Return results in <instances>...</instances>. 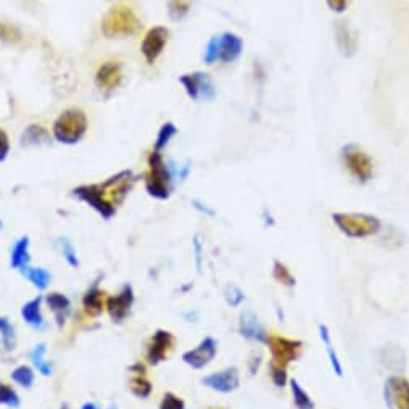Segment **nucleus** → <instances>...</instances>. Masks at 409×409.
<instances>
[{
	"label": "nucleus",
	"mask_w": 409,
	"mask_h": 409,
	"mask_svg": "<svg viewBox=\"0 0 409 409\" xmlns=\"http://www.w3.org/2000/svg\"><path fill=\"white\" fill-rule=\"evenodd\" d=\"M320 337H321V340L324 342V345H326V350H327L329 359H330V366H332V369H334L335 374L339 376V377H342V376H344V368H342L340 359H339V356H337V353L334 350L332 340H330V330H329V327L326 326V324H321V326H320Z\"/></svg>",
	"instance_id": "30"
},
{
	"label": "nucleus",
	"mask_w": 409,
	"mask_h": 409,
	"mask_svg": "<svg viewBox=\"0 0 409 409\" xmlns=\"http://www.w3.org/2000/svg\"><path fill=\"white\" fill-rule=\"evenodd\" d=\"M10 155V139L9 134L0 128V163L9 158Z\"/></svg>",
	"instance_id": "43"
},
{
	"label": "nucleus",
	"mask_w": 409,
	"mask_h": 409,
	"mask_svg": "<svg viewBox=\"0 0 409 409\" xmlns=\"http://www.w3.org/2000/svg\"><path fill=\"white\" fill-rule=\"evenodd\" d=\"M245 292L240 290L236 285H227L224 290V300L226 303L231 306V308H239L240 305L245 302Z\"/></svg>",
	"instance_id": "39"
},
{
	"label": "nucleus",
	"mask_w": 409,
	"mask_h": 409,
	"mask_svg": "<svg viewBox=\"0 0 409 409\" xmlns=\"http://www.w3.org/2000/svg\"><path fill=\"white\" fill-rule=\"evenodd\" d=\"M89 131L87 115L81 108H68L60 113L52 126V136L58 143L75 146L80 143Z\"/></svg>",
	"instance_id": "3"
},
{
	"label": "nucleus",
	"mask_w": 409,
	"mask_h": 409,
	"mask_svg": "<svg viewBox=\"0 0 409 409\" xmlns=\"http://www.w3.org/2000/svg\"><path fill=\"white\" fill-rule=\"evenodd\" d=\"M290 390H292V398L293 405L297 409H315V401L310 396V393L300 385L297 378H290Z\"/></svg>",
	"instance_id": "31"
},
{
	"label": "nucleus",
	"mask_w": 409,
	"mask_h": 409,
	"mask_svg": "<svg viewBox=\"0 0 409 409\" xmlns=\"http://www.w3.org/2000/svg\"><path fill=\"white\" fill-rule=\"evenodd\" d=\"M332 221L342 234L351 239L376 236L382 229L381 219L366 213H334Z\"/></svg>",
	"instance_id": "4"
},
{
	"label": "nucleus",
	"mask_w": 409,
	"mask_h": 409,
	"mask_svg": "<svg viewBox=\"0 0 409 409\" xmlns=\"http://www.w3.org/2000/svg\"><path fill=\"white\" fill-rule=\"evenodd\" d=\"M137 182V176L131 170H123L116 173L115 176H110L104 182H99L100 190L104 197L110 202L113 207L119 208L124 203L126 198L131 194Z\"/></svg>",
	"instance_id": "7"
},
{
	"label": "nucleus",
	"mask_w": 409,
	"mask_h": 409,
	"mask_svg": "<svg viewBox=\"0 0 409 409\" xmlns=\"http://www.w3.org/2000/svg\"><path fill=\"white\" fill-rule=\"evenodd\" d=\"M10 378H11V382L18 385V387L29 390V388H33V385L36 382V369L29 364H20L11 371Z\"/></svg>",
	"instance_id": "27"
},
{
	"label": "nucleus",
	"mask_w": 409,
	"mask_h": 409,
	"mask_svg": "<svg viewBox=\"0 0 409 409\" xmlns=\"http://www.w3.org/2000/svg\"><path fill=\"white\" fill-rule=\"evenodd\" d=\"M44 305L50 311L55 326L58 329H63L66 321L73 315V302H71V298L62 292H49L44 295Z\"/></svg>",
	"instance_id": "18"
},
{
	"label": "nucleus",
	"mask_w": 409,
	"mask_h": 409,
	"mask_svg": "<svg viewBox=\"0 0 409 409\" xmlns=\"http://www.w3.org/2000/svg\"><path fill=\"white\" fill-rule=\"evenodd\" d=\"M244 52V40L240 36L234 33H224L216 36L208 42L207 49L203 53V62L207 65L214 63H234L242 55Z\"/></svg>",
	"instance_id": "5"
},
{
	"label": "nucleus",
	"mask_w": 409,
	"mask_h": 409,
	"mask_svg": "<svg viewBox=\"0 0 409 409\" xmlns=\"http://www.w3.org/2000/svg\"><path fill=\"white\" fill-rule=\"evenodd\" d=\"M58 409H70V405H68V403H63V405L60 406Z\"/></svg>",
	"instance_id": "51"
},
{
	"label": "nucleus",
	"mask_w": 409,
	"mask_h": 409,
	"mask_svg": "<svg viewBox=\"0 0 409 409\" xmlns=\"http://www.w3.org/2000/svg\"><path fill=\"white\" fill-rule=\"evenodd\" d=\"M273 276H274V279L284 287L293 288L295 285H297V279H295L292 271L287 268V264H284L279 260H276L273 264Z\"/></svg>",
	"instance_id": "35"
},
{
	"label": "nucleus",
	"mask_w": 409,
	"mask_h": 409,
	"mask_svg": "<svg viewBox=\"0 0 409 409\" xmlns=\"http://www.w3.org/2000/svg\"><path fill=\"white\" fill-rule=\"evenodd\" d=\"M383 400L388 409H409V381L400 374L390 376L383 385Z\"/></svg>",
	"instance_id": "14"
},
{
	"label": "nucleus",
	"mask_w": 409,
	"mask_h": 409,
	"mask_svg": "<svg viewBox=\"0 0 409 409\" xmlns=\"http://www.w3.org/2000/svg\"><path fill=\"white\" fill-rule=\"evenodd\" d=\"M212 409H224V408H212Z\"/></svg>",
	"instance_id": "53"
},
{
	"label": "nucleus",
	"mask_w": 409,
	"mask_h": 409,
	"mask_svg": "<svg viewBox=\"0 0 409 409\" xmlns=\"http://www.w3.org/2000/svg\"><path fill=\"white\" fill-rule=\"evenodd\" d=\"M261 354L260 353H253L251 354V358L249 359V371L251 376L258 374V371H260V366H261Z\"/></svg>",
	"instance_id": "45"
},
{
	"label": "nucleus",
	"mask_w": 409,
	"mask_h": 409,
	"mask_svg": "<svg viewBox=\"0 0 409 409\" xmlns=\"http://www.w3.org/2000/svg\"><path fill=\"white\" fill-rule=\"evenodd\" d=\"M38 292H45L52 284V273L42 266H28L21 273Z\"/></svg>",
	"instance_id": "26"
},
{
	"label": "nucleus",
	"mask_w": 409,
	"mask_h": 409,
	"mask_svg": "<svg viewBox=\"0 0 409 409\" xmlns=\"http://www.w3.org/2000/svg\"><path fill=\"white\" fill-rule=\"evenodd\" d=\"M129 372L132 376H147V366L141 361H136L129 366Z\"/></svg>",
	"instance_id": "46"
},
{
	"label": "nucleus",
	"mask_w": 409,
	"mask_h": 409,
	"mask_svg": "<svg viewBox=\"0 0 409 409\" xmlns=\"http://www.w3.org/2000/svg\"><path fill=\"white\" fill-rule=\"evenodd\" d=\"M176 345V337L166 329H156L147 344L146 359L150 366H158L168 359Z\"/></svg>",
	"instance_id": "11"
},
{
	"label": "nucleus",
	"mask_w": 409,
	"mask_h": 409,
	"mask_svg": "<svg viewBox=\"0 0 409 409\" xmlns=\"http://www.w3.org/2000/svg\"><path fill=\"white\" fill-rule=\"evenodd\" d=\"M28 266H31V239L21 236L10 249V268L23 273Z\"/></svg>",
	"instance_id": "23"
},
{
	"label": "nucleus",
	"mask_w": 409,
	"mask_h": 409,
	"mask_svg": "<svg viewBox=\"0 0 409 409\" xmlns=\"http://www.w3.org/2000/svg\"><path fill=\"white\" fill-rule=\"evenodd\" d=\"M142 26L139 15L128 4H116L107 11L102 20L100 29L105 38H129L139 33Z\"/></svg>",
	"instance_id": "2"
},
{
	"label": "nucleus",
	"mask_w": 409,
	"mask_h": 409,
	"mask_svg": "<svg viewBox=\"0 0 409 409\" xmlns=\"http://www.w3.org/2000/svg\"><path fill=\"white\" fill-rule=\"evenodd\" d=\"M0 406L10 409H18L21 406V396L11 383L0 382Z\"/></svg>",
	"instance_id": "33"
},
{
	"label": "nucleus",
	"mask_w": 409,
	"mask_h": 409,
	"mask_svg": "<svg viewBox=\"0 0 409 409\" xmlns=\"http://www.w3.org/2000/svg\"><path fill=\"white\" fill-rule=\"evenodd\" d=\"M218 354V340L213 339V337H204L200 340V344L197 347L190 348V350L182 353V361L189 368L200 371L204 369L207 366L212 363Z\"/></svg>",
	"instance_id": "12"
},
{
	"label": "nucleus",
	"mask_w": 409,
	"mask_h": 409,
	"mask_svg": "<svg viewBox=\"0 0 409 409\" xmlns=\"http://www.w3.org/2000/svg\"><path fill=\"white\" fill-rule=\"evenodd\" d=\"M81 409H100V406H99L95 401H86V403H84V405L81 406Z\"/></svg>",
	"instance_id": "49"
},
{
	"label": "nucleus",
	"mask_w": 409,
	"mask_h": 409,
	"mask_svg": "<svg viewBox=\"0 0 409 409\" xmlns=\"http://www.w3.org/2000/svg\"><path fill=\"white\" fill-rule=\"evenodd\" d=\"M204 387L218 393H232L240 387V372L237 368H226L212 372L202 378Z\"/></svg>",
	"instance_id": "17"
},
{
	"label": "nucleus",
	"mask_w": 409,
	"mask_h": 409,
	"mask_svg": "<svg viewBox=\"0 0 409 409\" xmlns=\"http://www.w3.org/2000/svg\"><path fill=\"white\" fill-rule=\"evenodd\" d=\"M136 302V292L131 284H124L116 295L105 300V311L115 324H121L128 320L132 306Z\"/></svg>",
	"instance_id": "10"
},
{
	"label": "nucleus",
	"mask_w": 409,
	"mask_h": 409,
	"mask_svg": "<svg viewBox=\"0 0 409 409\" xmlns=\"http://www.w3.org/2000/svg\"><path fill=\"white\" fill-rule=\"evenodd\" d=\"M25 39V36L16 26L10 25V23L0 21V42L5 44H20Z\"/></svg>",
	"instance_id": "37"
},
{
	"label": "nucleus",
	"mask_w": 409,
	"mask_h": 409,
	"mask_svg": "<svg viewBox=\"0 0 409 409\" xmlns=\"http://www.w3.org/2000/svg\"><path fill=\"white\" fill-rule=\"evenodd\" d=\"M102 274H99L82 295V310L89 317H99L105 311V293L100 287Z\"/></svg>",
	"instance_id": "20"
},
{
	"label": "nucleus",
	"mask_w": 409,
	"mask_h": 409,
	"mask_svg": "<svg viewBox=\"0 0 409 409\" xmlns=\"http://www.w3.org/2000/svg\"><path fill=\"white\" fill-rule=\"evenodd\" d=\"M174 173L165 161V156L158 150H152L147 156V173L143 184L150 197L155 200H168L173 194Z\"/></svg>",
	"instance_id": "1"
},
{
	"label": "nucleus",
	"mask_w": 409,
	"mask_h": 409,
	"mask_svg": "<svg viewBox=\"0 0 409 409\" xmlns=\"http://www.w3.org/2000/svg\"><path fill=\"white\" fill-rule=\"evenodd\" d=\"M269 376H271V381H273V383L279 388L285 387L287 382H288L287 369L280 368V366H276V364L269 363Z\"/></svg>",
	"instance_id": "41"
},
{
	"label": "nucleus",
	"mask_w": 409,
	"mask_h": 409,
	"mask_svg": "<svg viewBox=\"0 0 409 409\" xmlns=\"http://www.w3.org/2000/svg\"><path fill=\"white\" fill-rule=\"evenodd\" d=\"M129 390L137 398L147 400L153 393V385L147 376H132L129 381Z\"/></svg>",
	"instance_id": "32"
},
{
	"label": "nucleus",
	"mask_w": 409,
	"mask_h": 409,
	"mask_svg": "<svg viewBox=\"0 0 409 409\" xmlns=\"http://www.w3.org/2000/svg\"><path fill=\"white\" fill-rule=\"evenodd\" d=\"M55 245H57V249L60 250V253H62L66 264H68V266L73 268V269H80L81 261H80V256H77L76 246L73 242H71V239L58 237Z\"/></svg>",
	"instance_id": "29"
},
{
	"label": "nucleus",
	"mask_w": 409,
	"mask_h": 409,
	"mask_svg": "<svg viewBox=\"0 0 409 409\" xmlns=\"http://www.w3.org/2000/svg\"><path fill=\"white\" fill-rule=\"evenodd\" d=\"M266 345L271 351V364L288 368L293 361L302 356L303 342L297 339H288L284 335L269 334L266 339Z\"/></svg>",
	"instance_id": "6"
},
{
	"label": "nucleus",
	"mask_w": 409,
	"mask_h": 409,
	"mask_svg": "<svg viewBox=\"0 0 409 409\" xmlns=\"http://www.w3.org/2000/svg\"><path fill=\"white\" fill-rule=\"evenodd\" d=\"M184 320L187 322H197L198 321V312L195 310H190V311H185L184 312Z\"/></svg>",
	"instance_id": "48"
},
{
	"label": "nucleus",
	"mask_w": 409,
	"mask_h": 409,
	"mask_svg": "<svg viewBox=\"0 0 409 409\" xmlns=\"http://www.w3.org/2000/svg\"><path fill=\"white\" fill-rule=\"evenodd\" d=\"M107 409H121V408H119V406L116 405V403H111V405H110V406H108Z\"/></svg>",
	"instance_id": "50"
},
{
	"label": "nucleus",
	"mask_w": 409,
	"mask_h": 409,
	"mask_svg": "<svg viewBox=\"0 0 409 409\" xmlns=\"http://www.w3.org/2000/svg\"><path fill=\"white\" fill-rule=\"evenodd\" d=\"M44 295H36L31 300L21 306L20 315L21 320L25 321L26 326H29L34 330H45L47 324L45 316H44Z\"/></svg>",
	"instance_id": "21"
},
{
	"label": "nucleus",
	"mask_w": 409,
	"mask_h": 409,
	"mask_svg": "<svg viewBox=\"0 0 409 409\" xmlns=\"http://www.w3.org/2000/svg\"><path fill=\"white\" fill-rule=\"evenodd\" d=\"M158 409H187V406H185V401L179 395L166 392L160 401Z\"/></svg>",
	"instance_id": "40"
},
{
	"label": "nucleus",
	"mask_w": 409,
	"mask_h": 409,
	"mask_svg": "<svg viewBox=\"0 0 409 409\" xmlns=\"http://www.w3.org/2000/svg\"><path fill=\"white\" fill-rule=\"evenodd\" d=\"M190 0H170L168 4V11L173 20H182L184 16L189 15L190 11Z\"/></svg>",
	"instance_id": "38"
},
{
	"label": "nucleus",
	"mask_w": 409,
	"mask_h": 409,
	"mask_svg": "<svg viewBox=\"0 0 409 409\" xmlns=\"http://www.w3.org/2000/svg\"><path fill=\"white\" fill-rule=\"evenodd\" d=\"M335 40L340 53L344 57H353L358 50V34L347 21H339L335 25Z\"/></svg>",
	"instance_id": "22"
},
{
	"label": "nucleus",
	"mask_w": 409,
	"mask_h": 409,
	"mask_svg": "<svg viewBox=\"0 0 409 409\" xmlns=\"http://www.w3.org/2000/svg\"><path fill=\"white\" fill-rule=\"evenodd\" d=\"M2 229H4V221L0 219V231H2Z\"/></svg>",
	"instance_id": "52"
},
{
	"label": "nucleus",
	"mask_w": 409,
	"mask_h": 409,
	"mask_svg": "<svg viewBox=\"0 0 409 409\" xmlns=\"http://www.w3.org/2000/svg\"><path fill=\"white\" fill-rule=\"evenodd\" d=\"M170 39V31L165 26H153L146 33L141 44L142 57L147 65H155L156 60L163 55L165 47Z\"/></svg>",
	"instance_id": "13"
},
{
	"label": "nucleus",
	"mask_w": 409,
	"mask_h": 409,
	"mask_svg": "<svg viewBox=\"0 0 409 409\" xmlns=\"http://www.w3.org/2000/svg\"><path fill=\"white\" fill-rule=\"evenodd\" d=\"M326 4L334 13H344L350 5V0H326Z\"/></svg>",
	"instance_id": "44"
},
{
	"label": "nucleus",
	"mask_w": 409,
	"mask_h": 409,
	"mask_svg": "<svg viewBox=\"0 0 409 409\" xmlns=\"http://www.w3.org/2000/svg\"><path fill=\"white\" fill-rule=\"evenodd\" d=\"M45 356H47V345L38 344L33 347L31 351H29V363H31L38 374H40L42 377H50L53 374V363Z\"/></svg>",
	"instance_id": "25"
},
{
	"label": "nucleus",
	"mask_w": 409,
	"mask_h": 409,
	"mask_svg": "<svg viewBox=\"0 0 409 409\" xmlns=\"http://www.w3.org/2000/svg\"><path fill=\"white\" fill-rule=\"evenodd\" d=\"M342 161H344L348 173L361 184L369 182L374 174V163L371 156L358 146H347L342 150Z\"/></svg>",
	"instance_id": "8"
},
{
	"label": "nucleus",
	"mask_w": 409,
	"mask_h": 409,
	"mask_svg": "<svg viewBox=\"0 0 409 409\" xmlns=\"http://www.w3.org/2000/svg\"><path fill=\"white\" fill-rule=\"evenodd\" d=\"M0 344L7 353H11L16 348V330L9 317L0 316Z\"/></svg>",
	"instance_id": "28"
},
{
	"label": "nucleus",
	"mask_w": 409,
	"mask_h": 409,
	"mask_svg": "<svg viewBox=\"0 0 409 409\" xmlns=\"http://www.w3.org/2000/svg\"><path fill=\"white\" fill-rule=\"evenodd\" d=\"M71 195L77 198L80 202L86 203L87 207L92 208L94 212L105 221L115 218V214L118 212V208L113 207V204L104 197V194H102L99 184L77 185V187L71 190Z\"/></svg>",
	"instance_id": "9"
},
{
	"label": "nucleus",
	"mask_w": 409,
	"mask_h": 409,
	"mask_svg": "<svg viewBox=\"0 0 409 409\" xmlns=\"http://www.w3.org/2000/svg\"><path fill=\"white\" fill-rule=\"evenodd\" d=\"M192 203H194V208H195V209H198V212H200V213L207 214V216H214V212H213L212 208L208 207V204H204V203L198 202V200H194V202H192Z\"/></svg>",
	"instance_id": "47"
},
{
	"label": "nucleus",
	"mask_w": 409,
	"mask_h": 409,
	"mask_svg": "<svg viewBox=\"0 0 409 409\" xmlns=\"http://www.w3.org/2000/svg\"><path fill=\"white\" fill-rule=\"evenodd\" d=\"M239 334L249 342L256 344H266L268 330L264 329L260 317L251 310H244L239 316Z\"/></svg>",
	"instance_id": "19"
},
{
	"label": "nucleus",
	"mask_w": 409,
	"mask_h": 409,
	"mask_svg": "<svg viewBox=\"0 0 409 409\" xmlns=\"http://www.w3.org/2000/svg\"><path fill=\"white\" fill-rule=\"evenodd\" d=\"M179 82L182 84L185 94L189 95L192 100H209L214 97L216 87L213 81L209 80L208 75L202 73V71H195V73H187L179 77Z\"/></svg>",
	"instance_id": "15"
},
{
	"label": "nucleus",
	"mask_w": 409,
	"mask_h": 409,
	"mask_svg": "<svg viewBox=\"0 0 409 409\" xmlns=\"http://www.w3.org/2000/svg\"><path fill=\"white\" fill-rule=\"evenodd\" d=\"M178 134V128L174 123H165L161 126L158 134H156L155 146L153 150H158V152H163V150L170 146V142L173 141V137Z\"/></svg>",
	"instance_id": "36"
},
{
	"label": "nucleus",
	"mask_w": 409,
	"mask_h": 409,
	"mask_svg": "<svg viewBox=\"0 0 409 409\" xmlns=\"http://www.w3.org/2000/svg\"><path fill=\"white\" fill-rule=\"evenodd\" d=\"M124 71L123 63L119 60H107L97 68L95 73V86H97L102 92L110 94L116 90L123 84Z\"/></svg>",
	"instance_id": "16"
},
{
	"label": "nucleus",
	"mask_w": 409,
	"mask_h": 409,
	"mask_svg": "<svg viewBox=\"0 0 409 409\" xmlns=\"http://www.w3.org/2000/svg\"><path fill=\"white\" fill-rule=\"evenodd\" d=\"M192 253H194L197 273H202L203 271V244L198 234L194 236V239H192Z\"/></svg>",
	"instance_id": "42"
},
{
	"label": "nucleus",
	"mask_w": 409,
	"mask_h": 409,
	"mask_svg": "<svg viewBox=\"0 0 409 409\" xmlns=\"http://www.w3.org/2000/svg\"><path fill=\"white\" fill-rule=\"evenodd\" d=\"M20 141L23 147H39L50 143L52 136L42 124H29L28 128H25V131L21 132Z\"/></svg>",
	"instance_id": "24"
},
{
	"label": "nucleus",
	"mask_w": 409,
	"mask_h": 409,
	"mask_svg": "<svg viewBox=\"0 0 409 409\" xmlns=\"http://www.w3.org/2000/svg\"><path fill=\"white\" fill-rule=\"evenodd\" d=\"M383 353V363L385 368L392 369L395 372H400L405 369V354L400 348H385Z\"/></svg>",
	"instance_id": "34"
}]
</instances>
